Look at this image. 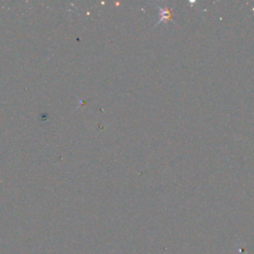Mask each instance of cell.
Masks as SVG:
<instances>
[{"instance_id": "cell-1", "label": "cell", "mask_w": 254, "mask_h": 254, "mask_svg": "<svg viewBox=\"0 0 254 254\" xmlns=\"http://www.w3.org/2000/svg\"><path fill=\"white\" fill-rule=\"evenodd\" d=\"M159 10H160V14H161V19L159 20L158 24L161 23V22H165V23H168L169 21L172 20L173 16H172V12L169 8H166V7H159Z\"/></svg>"}]
</instances>
